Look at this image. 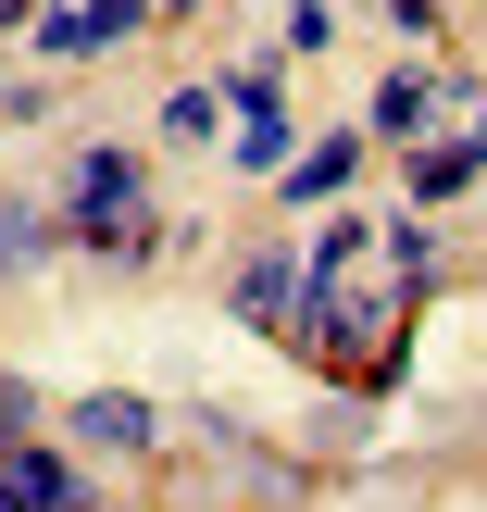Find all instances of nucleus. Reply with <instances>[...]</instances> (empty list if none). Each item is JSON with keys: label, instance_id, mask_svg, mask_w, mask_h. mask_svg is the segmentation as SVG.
Listing matches in <instances>:
<instances>
[{"label": "nucleus", "instance_id": "10", "mask_svg": "<svg viewBox=\"0 0 487 512\" xmlns=\"http://www.w3.org/2000/svg\"><path fill=\"white\" fill-rule=\"evenodd\" d=\"M213 125H225L213 88H175V100H163V138H213Z\"/></svg>", "mask_w": 487, "mask_h": 512}, {"label": "nucleus", "instance_id": "4", "mask_svg": "<svg viewBox=\"0 0 487 512\" xmlns=\"http://www.w3.org/2000/svg\"><path fill=\"white\" fill-rule=\"evenodd\" d=\"M238 313L275 325V338L300 325V263H288V250H250V263H238Z\"/></svg>", "mask_w": 487, "mask_h": 512}, {"label": "nucleus", "instance_id": "6", "mask_svg": "<svg viewBox=\"0 0 487 512\" xmlns=\"http://www.w3.org/2000/svg\"><path fill=\"white\" fill-rule=\"evenodd\" d=\"M75 225L63 213H38V200H0V275H25V263H50Z\"/></svg>", "mask_w": 487, "mask_h": 512}, {"label": "nucleus", "instance_id": "13", "mask_svg": "<svg viewBox=\"0 0 487 512\" xmlns=\"http://www.w3.org/2000/svg\"><path fill=\"white\" fill-rule=\"evenodd\" d=\"M25 13H38V0H0V25H25Z\"/></svg>", "mask_w": 487, "mask_h": 512}, {"label": "nucleus", "instance_id": "1", "mask_svg": "<svg viewBox=\"0 0 487 512\" xmlns=\"http://www.w3.org/2000/svg\"><path fill=\"white\" fill-rule=\"evenodd\" d=\"M75 238H88V263H113V275L150 263V188H138V150H88V163H75Z\"/></svg>", "mask_w": 487, "mask_h": 512}, {"label": "nucleus", "instance_id": "11", "mask_svg": "<svg viewBox=\"0 0 487 512\" xmlns=\"http://www.w3.org/2000/svg\"><path fill=\"white\" fill-rule=\"evenodd\" d=\"M88 25H100V50H113V38H138V25H150V0H88Z\"/></svg>", "mask_w": 487, "mask_h": 512}, {"label": "nucleus", "instance_id": "5", "mask_svg": "<svg viewBox=\"0 0 487 512\" xmlns=\"http://www.w3.org/2000/svg\"><path fill=\"white\" fill-rule=\"evenodd\" d=\"M75 438H88V450H150V438H163V413L125 400V388H100V400H75Z\"/></svg>", "mask_w": 487, "mask_h": 512}, {"label": "nucleus", "instance_id": "9", "mask_svg": "<svg viewBox=\"0 0 487 512\" xmlns=\"http://www.w3.org/2000/svg\"><path fill=\"white\" fill-rule=\"evenodd\" d=\"M425 113H438V75H425V63H400L388 88H375V125H388V138H413Z\"/></svg>", "mask_w": 487, "mask_h": 512}, {"label": "nucleus", "instance_id": "2", "mask_svg": "<svg viewBox=\"0 0 487 512\" xmlns=\"http://www.w3.org/2000/svg\"><path fill=\"white\" fill-rule=\"evenodd\" d=\"M225 113H238V163H250V175H288V125H275V63H250L238 88H225Z\"/></svg>", "mask_w": 487, "mask_h": 512}, {"label": "nucleus", "instance_id": "3", "mask_svg": "<svg viewBox=\"0 0 487 512\" xmlns=\"http://www.w3.org/2000/svg\"><path fill=\"white\" fill-rule=\"evenodd\" d=\"M0 512H75V463L38 450V438H13L0 450Z\"/></svg>", "mask_w": 487, "mask_h": 512}, {"label": "nucleus", "instance_id": "7", "mask_svg": "<svg viewBox=\"0 0 487 512\" xmlns=\"http://www.w3.org/2000/svg\"><path fill=\"white\" fill-rule=\"evenodd\" d=\"M350 163H363V138H325V150H288V175H275V188H288V200H338V188H350Z\"/></svg>", "mask_w": 487, "mask_h": 512}, {"label": "nucleus", "instance_id": "12", "mask_svg": "<svg viewBox=\"0 0 487 512\" xmlns=\"http://www.w3.org/2000/svg\"><path fill=\"white\" fill-rule=\"evenodd\" d=\"M25 425H38V400H25V388H13V375H0V450H13V438H25Z\"/></svg>", "mask_w": 487, "mask_h": 512}, {"label": "nucleus", "instance_id": "8", "mask_svg": "<svg viewBox=\"0 0 487 512\" xmlns=\"http://www.w3.org/2000/svg\"><path fill=\"white\" fill-rule=\"evenodd\" d=\"M25 50H38V63H100V25H88V0H75V13H25Z\"/></svg>", "mask_w": 487, "mask_h": 512}]
</instances>
